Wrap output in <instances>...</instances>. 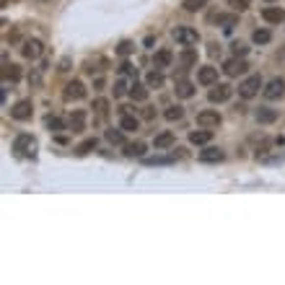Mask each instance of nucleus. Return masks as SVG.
<instances>
[{"label": "nucleus", "instance_id": "nucleus-39", "mask_svg": "<svg viewBox=\"0 0 285 285\" xmlns=\"http://www.w3.org/2000/svg\"><path fill=\"white\" fill-rule=\"evenodd\" d=\"M119 70H122V73H127V76H137V70L132 68V62H127V60L122 62V65H119Z\"/></svg>", "mask_w": 285, "mask_h": 285}, {"label": "nucleus", "instance_id": "nucleus-3", "mask_svg": "<svg viewBox=\"0 0 285 285\" xmlns=\"http://www.w3.org/2000/svg\"><path fill=\"white\" fill-rule=\"evenodd\" d=\"M13 151H16L18 155H34V151H36V140H34L31 135L21 132V135H16V140H13Z\"/></svg>", "mask_w": 285, "mask_h": 285}, {"label": "nucleus", "instance_id": "nucleus-31", "mask_svg": "<svg viewBox=\"0 0 285 285\" xmlns=\"http://www.w3.org/2000/svg\"><path fill=\"white\" fill-rule=\"evenodd\" d=\"M270 39H272L270 29H254V34H252V42L254 44H267Z\"/></svg>", "mask_w": 285, "mask_h": 285}, {"label": "nucleus", "instance_id": "nucleus-37", "mask_svg": "<svg viewBox=\"0 0 285 285\" xmlns=\"http://www.w3.org/2000/svg\"><path fill=\"white\" fill-rule=\"evenodd\" d=\"M42 70H44V68L29 73V86H39V83H42Z\"/></svg>", "mask_w": 285, "mask_h": 285}, {"label": "nucleus", "instance_id": "nucleus-10", "mask_svg": "<svg viewBox=\"0 0 285 285\" xmlns=\"http://www.w3.org/2000/svg\"><path fill=\"white\" fill-rule=\"evenodd\" d=\"M197 80H200L202 86H215V83H218V68L202 65V68L197 70Z\"/></svg>", "mask_w": 285, "mask_h": 285}, {"label": "nucleus", "instance_id": "nucleus-11", "mask_svg": "<svg viewBox=\"0 0 285 285\" xmlns=\"http://www.w3.org/2000/svg\"><path fill=\"white\" fill-rule=\"evenodd\" d=\"M83 96H86V86L80 83V80H70L65 86V99L68 101H80Z\"/></svg>", "mask_w": 285, "mask_h": 285}, {"label": "nucleus", "instance_id": "nucleus-33", "mask_svg": "<svg viewBox=\"0 0 285 285\" xmlns=\"http://www.w3.org/2000/svg\"><path fill=\"white\" fill-rule=\"evenodd\" d=\"M91 151H96V137H88V140H83L78 145V153L80 155H86V153H91Z\"/></svg>", "mask_w": 285, "mask_h": 285}, {"label": "nucleus", "instance_id": "nucleus-30", "mask_svg": "<svg viewBox=\"0 0 285 285\" xmlns=\"http://www.w3.org/2000/svg\"><path fill=\"white\" fill-rule=\"evenodd\" d=\"M44 125H47V130L50 132H60V130H65V122H62V119L60 117H47V119H44Z\"/></svg>", "mask_w": 285, "mask_h": 285}, {"label": "nucleus", "instance_id": "nucleus-2", "mask_svg": "<svg viewBox=\"0 0 285 285\" xmlns=\"http://www.w3.org/2000/svg\"><path fill=\"white\" fill-rule=\"evenodd\" d=\"M174 39H177V44H181V47H195L200 42V34H197V29H192V26H177V29H174Z\"/></svg>", "mask_w": 285, "mask_h": 285}, {"label": "nucleus", "instance_id": "nucleus-1", "mask_svg": "<svg viewBox=\"0 0 285 285\" xmlns=\"http://www.w3.org/2000/svg\"><path fill=\"white\" fill-rule=\"evenodd\" d=\"M262 88H264V80L259 76H249V78H244L241 83H238V96L241 99H254Z\"/></svg>", "mask_w": 285, "mask_h": 285}, {"label": "nucleus", "instance_id": "nucleus-15", "mask_svg": "<svg viewBox=\"0 0 285 285\" xmlns=\"http://www.w3.org/2000/svg\"><path fill=\"white\" fill-rule=\"evenodd\" d=\"M177 143V137H174V132H158L153 137V145H155V151H166V148H171V145Z\"/></svg>", "mask_w": 285, "mask_h": 285}, {"label": "nucleus", "instance_id": "nucleus-14", "mask_svg": "<svg viewBox=\"0 0 285 285\" xmlns=\"http://www.w3.org/2000/svg\"><path fill=\"white\" fill-rule=\"evenodd\" d=\"M68 125H70L73 132H83L86 130V112H83V109H73Z\"/></svg>", "mask_w": 285, "mask_h": 285}, {"label": "nucleus", "instance_id": "nucleus-23", "mask_svg": "<svg viewBox=\"0 0 285 285\" xmlns=\"http://www.w3.org/2000/svg\"><path fill=\"white\" fill-rule=\"evenodd\" d=\"M174 91H177V96H179V99H192V96H195V86H192L189 80H179Z\"/></svg>", "mask_w": 285, "mask_h": 285}, {"label": "nucleus", "instance_id": "nucleus-8", "mask_svg": "<svg viewBox=\"0 0 285 285\" xmlns=\"http://www.w3.org/2000/svg\"><path fill=\"white\" fill-rule=\"evenodd\" d=\"M231 86L228 83H215L213 88H210V94H207V99L213 101V104H223V101H228L231 99Z\"/></svg>", "mask_w": 285, "mask_h": 285}, {"label": "nucleus", "instance_id": "nucleus-38", "mask_svg": "<svg viewBox=\"0 0 285 285\" xmlns=\"http://www.w3.org/2000/svg\"><path fill=\"white\" fill-rule=\"evenodd\" d=\"M228 3H231V8L236 13H241V11H246V8H249V3H246V0H228Z\"/></svg>", "mask_w": 285, "mask_h": 285}, {"label": "nucleus", "instance_id": "nucleus-12", "mask_svg": "<svg viewBox=\"0 0 285 285\" xmlns=\"http://www.w3.org/2000/svg\"><path fill=\"white\" fill-rule=\"evenodd\" d=\"M257 122H259V125H272V122H278V109H272V106H259V109H257Z\"/></svg>", "mask_w": 285, "mask_h": 285}, {"label": "nucleus", "instance_id": "nucleus-32", "mask_svg": "<svg viewBox=\"0 0 285 285\" xmlns=\"http://www.w3.org/2000/svg\"><path fill=\"white\" fill-rule=\"evenodd\" d=\"M3 76H5V80H18V78H21V68H18V65H5Z\"/></svg>", "mask_w": 285, "mask_h": 285}, {"label": "nucleus", "instance_id": "nucleus-40", "mask_svg": "<svg viewBox=\"0 0 285 285\" xmlns=\"http://www.w3.org/2000/svg\"><path fill=\"white\" fill-rule=\"evenodd\" d=\"M94 106H96V112H101V114H104V112H106V101H104V99H99V101H96V104H94Z\"/></svg>", "mask_w": 285, "mask_h": 285}, {"label": "nucleus", "instance_id": "nucleus-26", "mask_svg": "<svg viewBox=\"0 0 285 285\" xmlns=\"http://www.w3.org/2000/svg\"><path fill=\"white\" fill-rule=\"evenodd\" d=\"M130 99H132V101H145V99H148V86L132 83V86H130Z\"/></svg>", "mask_w": 285, "mask_h": 285}, {"label": "nucleus", "instance_id": "nucleus-5", "mask_svg": "<svg viewBox=\"0 0 285 285\" xmlns=\"http://www.w3.org/2000/svg\"><path fill=\"white\" fill-rule=\"evenodd\" d=\"M262 94H264V99H270V101L285 96V80H283V78H272L270 83H264Z\"/></svg>", "mask_w": 285, "mask_h": 285}, {"label": "nucleus", "instance_id": "nucleus-35", "mask_svg": "<svg viewBox=\"0 0 285 285\" xmlns=\"http://www.w3.org/2000/svg\"><path fill=\"white\" fill-rule=\"evenodd\" d=\"M231 50H233L236 57H244V54L249 52V47H246V44H241V42H233V44H231Z\"/></svg>", "mask_w": 285, "mask_h": 285}, {"label": "nucleus", "instance_id": "nucleus-41", "mask_svg": "<svg viewBox=\"0 0 285 285\" xmlns=\"http://www.w3.org/2000/svg\"><path fill=\"white\" fill-rule=\"evenodd\" d=\"M143 114H145V119H153V117H155V112H153V109H145Z\"/></svg>", "mask_w": 285, "mask_h": 285}, {"label": "nucleus", "instance_id": "nucleus-36", "mask_svg": "<svg viewBox=\"0 0 285 285\" xmlns=\"http://www.w3.org/2000/svg\"><path fill=\"white\" fill-rule=\"evenodd\" d=\"M125 94H130V88H127L125 80H117L114 83V96H125Z\"/></svg>", "mask_w": 285, "mask_h": 285}, {"label": "nucleus", "instance_id": "nucleus-17", "mask_svg": "<svg viewBox=\"0 0 285 285\" xmlns=\"http://www.w3.org/2000/svg\"><path fill=\"white\" fill-rule=\"evenodd\" d=\"M210 140H213V130H207V127L189 132V143H192V145H207Z\"/></svg>", "mask_w": 285, "mask_h": 285}, {"label": "nucleus", "instance_id": "nucleus-27", "mask_svg": "<svg viewBox=\"0 0 285 285\" xmlns=\"http://www.w3.org/2000/svg\"><path fill=\"white\" fill-rule=\"evenodd\" d=\"M163 117H166L169 122H179V119L184 117V109H181L179 104H174V106H166V112H163Z\"/></svg>", "mask_w": 285, "mask_h": 285}, {"label": "nucleus", "instance_id": "nucleus-22", "mask_svg": "<svg viewBox=\"0 0 285 285\" xmlns=\"http://www.w3.org/2000/svg\"><path fill=\"white\" fill-rule=\"evenodd\" d=\"M177 161V155H155V158H143L145 166H171Z\"/></svg>", "mask_w": 285, "mask_h": 285}, {"label": "nucleus", "instance_id": "nucleus-13", "mask_svg": "<svg viewBox=\"0 0 285 285\" xmlns=\"http://www.w3.org/2000/svg\"><path fill=\"white\" fill-rule=\"evenodd\" d=\"M262 18L267 24H283L285 21V11L278 5H267V8H262Z\"/></svg>", "mask_w": 285, "mask_h": 285}, {"label": "nucleus", "instance_id": "nucleus-6", "mask_svg": "<svg viewBox=\"0 0 285 285\" xmlns=\"http://www.w3.org/2000/svg\"><path fill=\"white\" fill-rule=\"evenodd\" d=\"M220 122H223V119H220L218 109H205V112H200V114H197V125H200V127H207V130L218 127Z\"/></svg>", "mask_w": 285, "mask_h": 285}, {"label": "nucleus", "instance_id": "nucleus-16", "mask_svg": "<svg viewBox=\"0 0 285 285\" xmlns=\"http://www.w3.org/2000/svg\"><path fill=\"white\" fill-rule=\"evenodd\" d=\"M179 65L181 68H195L197 65V50L195 47H184L179 52Z\"/></svg>", "mask_w": 285, "mask_h": 285}, {"label": "nucleus", "instance_id": "nucleus-4", "mask_svg": "<svg viewBox=\"0 0 285 285\" xmlns=\"http://www.w3.org/2000/svg\"><path fill=\"white\" fill-rule=\"evenodd\" d=\"M31 112H34V104L29 99H21V101H16V104H13L11 117L18 119V122H26V119H31Z\"/></svg>", "mask_w": 285, "mask_h": 285}, {"label": "nucleus", "instance_id": "nucleus-9", "mask_svg": "<svg viewBox=\"0 0 285 285\" xmlns=\"http://www.w3.org/2000/svg\"><path fill=\"white\" fill-rule=\"evenodd\" d=\"M246 70H249V65H246L244 60H238L236 54H233L231 60H226V62H223V73H226V76H231V78L241 76V73H246Z\"/></svg>", "mask_w": 285, "mask_h": 285}, {"label": "nucleus", "instance_id": "nucleus-21", "mask_svg": "<svg viewBox=\"0 0 285 285\" xmlns=\"http://www.w3.org/2000/svg\"><path fill=\"white\" fill-rule=\"evenodd\" d=\"M119 127H122L125 132H135L137 127H140V119H137L135 114L127 112V114H122V119H119Z\"/></svg>", "mask_w": 285, "mask_h": 285}, {"label": "nucleus", "instance_id": "nucleus-20", "mask_svg": "<svg viewBox=\"0 0 285 285\" xmlns=\"http://www.w3.org/2000/svg\"><path fill=\"white\" fill-rule=\"evenodd\" d=\"M171 62H174V54L169 52V50H158L155 52V57H153V65L155 68H171Z\"/></svg>", "mask_w": 285, "mask_h": 285}, {"label": "nucleus", "instance_id": "nucleus-19", "mask_svg": "<svg viewBox=\"0 0 285 285\" xmlns=\"http://www.w3.org/2000/svg\"><path fill=\"white\" fill-rule=\"evenodd\" d=\"M125 155L127 158H145V143H127L125 145Z\"/></svg>", "mask_w": 285, "mask_h": 285}, {"label": "nucleus", "instance_id": "nucleus-29", "mask_svg": "<svg viewBox=\"0 0 285 285\" xmlns=\"http://www.w3.org/2000/svg\"><path fill=\"white\" fill-rule=\"evenodd\" d=\"M210 3V0H181V5H184V11H189V13H197V11H202Z\"/></svg>", "mask_w": 285, "mask_h": 285}, {"label": "nucleus", "instance_id": "nucleus-28", "mask_svg": "<svg viewBox=\"0 0 285 285\" xmlns=\"http://www.w3.org/2000/svg\"><path fill=\"white\" fill-rule=\"evenodd\" d=\"M104 135H106V140L112 143V145H122L125 143V130H122V127H119V130H114V127H112V130H106Z\"/></svg>", "mask_w": 285, "mask_h": 285}, {"label": "nucleus", "instance_id": "nucleus-18", "mask_svg": "<svg viewBox=\"0 0 285 285\" xmlns=\"http://www.w3.org/2000/svg\"><path fill=\"white\" fill-rule=\"evenodd\" d=\"M223 158H226V153L220 151V148H213V145L200 153V161L202 163H218V161H223Z\"/></svg>", "mask_w": 285, "mask_h": 285}, {"label": "nucleus", "instance_id": "nucleus-7", "mask_svg": "<svg viewBox=\"0 0 285 285\" xmlns=\"http://www.w3.org/2000/svg\"><path fill=\"white\" fill-rule=\"evenodd\" d=\"M42 52H44V44L39 39H26L24 47H21V54H24L26 60H39Z\"/></svg>", "mask_w": 285, "mask_h": 285}, {"label": "nucleus", "instance_id": "nucleus-34", "mask_svg": "<svg viewBox=\"0 0 285 285\" xmlns=\"http://www.w3.org/2000/svg\"><path fill=\"white\" fill-rule=\"evenodd\" d=\"M135 50V44L132 42H119V47H117V54H122V57H127Z\"/></svg>", "mask_w": 285, "mask_h": 285}, {"label": "nucleus", "instance_id": "nucleus-24", "mask_svg": "<svg viewBox=\"0 0 285 285\" xmlns=\"http://www.w3.org/2000/svg\"><path fill=\"white\" fill-rule=\"evenodd\" d=\"M215 21H218L220 26H223V29H226V31H231V29H233V26L238 24V13H223V16H218V18H215Z\"/></svg>", "mask_w": 285, "mask_h": 285}, {"label": "nucleus", "instance_id": "nucleus-25", "mask_svg": "<svg viewBox=\"0 0 285 285\" xmlns=\"http://www.w3.org/2000/svg\"><path fill=\"white\" fill-rule=\"evenodd\" d=\"M145 86H148V88H161V86H163V76H161L158 68L151 70L148 76H145Z\"/></svg>", "mask_w": 285, "mask_h": 285}, {"label": "nucleus", "instance_id": "nucleus-42", "mask_svg": "<svg viewBox=\"0 0 285 285\" xmlns=\"http://www.w3.org/2000/svg\"><path fill=\"white\" fill-rule=\"evenodd\" d=\"M267 3H275V0H267Z\"/></svg>", "mask_w": 285, "mask_h": 285}]
</instances>
